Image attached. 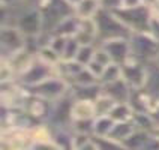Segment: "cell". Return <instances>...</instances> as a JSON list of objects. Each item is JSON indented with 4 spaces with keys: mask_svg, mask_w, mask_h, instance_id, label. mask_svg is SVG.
<instances>
[{
    "mask_svg": "<svg viewBox=\"0 0 159 150\" xmlns=\"http://www.w3.org/2000/svg\"><path fill=\"white\" fill-rule=\"evenodd\" d=\"M95 26H96V39L98 45L111 41V39H119V38H126L129 39L132 32L125 26L123 23L116 17L114 12H110L101 8V11L93 18Z\"/></svg>",
    "mask_w": 159,
    "mask_h": 150,
    "instance_id": "obj_1",
    "label": "cell"
},
{
    "mask_svg": "<svg viewBox=\"0 0 159 150\" xmlns=\"http://www.w3.org/2000/svg\"><path fill=\"white\" fill-rule=\"evenodd\" d=\"M131 47V57L146 63H153L159 57V41L150 32L132 33L129 38Z\"/></svg>",
    "mask_w": 159,
    "mask_h": 150,
    "instance_id": "obj_2",
    "label": "cell"
},
{
    "mask_svg": "<svg viewBox=\"0 0 159 150\" xmlns=\"http://www.w3.org/2000/svg\"><path fill=\"white\" fill-rule=\"evenodd\" d=\"M59 72H57V68L56 66H51L48 63H45L44 60H41L38 56L33 57V60L27 65L23 71L18 74L17 81L23 86L24 89H32L44 83L45 80L53 78V77H57Z\"/></svg>",
    "mask_w": 159,
    "mask_h": 150,
    "instance_id": "obj_3",
    "label": "cell"
},
{
    "mask_svg": "<svg viewBox=\"0 0 159 150\" xmlns=\"http://www.w3.org/2000/svg\"><path fill=\"white\" fill-rule=\"evenodd\" d=\"M17 12L15 27L26 38H39L44 33V18L39 8H23L14 6Z\"/></svg>",
    "mask_w": 159,
    "mask_h": 150,
    "instance_id": "obj_4",
    "label": "cell"
},
{
    "mask_svg": "<svg viewBox=\"0 0 159 150\" xmlns=\"http://www.w3.org/2000/svg\"><path fill=\"white\" fill-rule=\"evenodd\" d=\"M114 14L132 33L150 32L153 11L147 6H138L134 9H119Z\"/></svg>",
    "mask_w": 159,
    "mask_h": 150,
    "instance_id": "obj_5",
    "label": "cell"
},
{
    "mask_svg": "<svg viewBox=\"0 0 159 150\" xmlns=\"http://www.w3.org/2000/svg\"><path fill=\"white\" fill-rule=\"evenodd\" d=\"M29 92L32 95L38 98H42L48 102H56L60 98L66 96L71 93V84L62 77H53V78L45 80L44 83L38 84L35 87L29 89Z\"/></svg>",
    "mask_w": 159,
    "mask_h": 150,
    "instance_id": "obj_6",
    "label": "cell"
},
{
    "mask_svg": "<svg viewBox=\"0 0 159 150\" xmlns=\"http://www.w3.org/2000/svg\"><path fill=\"white\" fill-rule=\"evenodd\" d=\"M2 60H9L26 48L27 38L15 26H2Z\"/></svg>",
    "mask_w": 159,
    "mask_h": 150,
    "instance_id": "obj_7",
    "label": "cell"
},
{
    "mask_svg": "<svg viewBox=\"0 0 159 150\" xmlns=\"http://www.w3.org/2000/svg\"><path fill=\"white\" fill-rule=\"evenodd\" d=\"M72 104L74 98L72 95L60 98L51 104V113L47 120V125L50 128H69L72 126Z\"/></svg>",
    "mask_w": 159,
    "mask_h": 150,
    "instance_id": "obj_8",
    "label": "cell"
},
{
    "mask_svg": "<svg viewBox=\"0 0 159 150\" xmlns=\"http://www.w3.org/2000/svg\"><path fill=\"white\" fill-rule=\"evenodd\" d=\"M122 78L131 86L132 90L144 89L147 80V65L131 57L122 65Z\"/></svg>",
    "mask_w": 159,
    "mask_h": 150,
    "instance_id": "obj_9",
    "label": "cell"
},
{
    "mask_svg": "<svg viewBox=\"0 0 159 150\" xmlns=\"http://www.w3.org/2000/svg\"><path fill=\"white\" fill-rule=\"evenodd\" d=\"M107 51L108 57L111 59V63L116 65H123L131 59V47H129V39L126 38H119V39H111L99 44Z\"/></svg>",
    "mask_w": 159,
    "mask_h": 150,
    "instance_id": "obj_10",
    "label": "cell"
},
{
    "mask_svg": "<svg viewBox=\"0 0 159 150\" xmlns=\"http://www.w3.org/2000/svg\"><path fill=\"white\" fill-rule=\"evenodd\" d=\"M102 93L111 98L116 104H128L132 95V89L123 78H119L113 83L102 84Z\"/></svg>",
    "mask_w": 159,
    "mask_h": 150,
    "instance_id": "obj_11",
    "label": "cell"
},
{
    "mask_svg": "<svg viewBox=\"0 0 159 150\" xmlns=\"http://www.w3.org/2000/svg\"><path fill=\"white\" fill-rule=\"evenodd\" d=\"M96 119V111L92 101H75L72 104V122H89Z\"/></svg>",
    "mask_w": 159,
    "mask_h": 150,
    "instance_id": "obj_12",
    "label": "cell"
},
{
    "mask_svg": "<svg viewBox=\"0 0 159 150\" xmlns=\"http://www.w3.org/2000/svg\"><path fill=\"white\" fill-rule=\"evenodd\" d=\"M102 93V86L98 84H90V86H72L71 95L75 101H95L99 95Z\"/></svg>",
    "mask_w": 159,
    "mask_h": 150,
    "instance_id": "obj_13",
    "label": "cell"
},
{
    "mask_svg": "<svg viewBox=\"0 0 159 150\" xmlns=\"http://www.w3.org/2000/svg\"><path fill=\"white\" fill-rule=\"evenodd\" d=\"M80 20L75 14L74 15H69V17L63 18L62 21L56 26V29L53 30V35H59V36H66V38H71V36H75L77 32L80 29Z\"/></svg>",
    "mask_w": 159,
    "mask_h": 150,
    "instance_id": "obj_14",
    "label": "cell"
},
{
    "mask_svg": "<svg viewBox=\"0 0 159 150\" xmlns=\"http://www.w3.org/2000/svg\"><path fill=\"white\" fill-rule=\"evenodd\" d=\"M101 11L99 0H81L75 8V15L80 20H93Z\"/></svg>",
    "mask_w": 159,
    "mask_h": 150,
    "instance_id": "obj_15",
    "label": "cell"
},
{
    "mask_svg": "<svg viewBox=\"0 0 159 150\" xmlns=\"http://www.w3.org/2000/svg\"><path fill=\"white\" fill-rule=\"evenodd\" d=\"M135 131H137V126L134 125L132 120L131 122H117V123H114L108 137L116 140V141L125 143Z\"/></svg>",
    "mask_w": 159,
    "mask_h": 150,
    "instance_id": "obj_16",
    "label": "cell"
},
{
    "mask_svg": "<svg viewBox=\"0 0 159 150\" xmlns=\"http://www.w3.org/2000/svg\"><path fill=\"white\" fill-rule=\"evenodd\" d=\"M144 89L159 99V63L153 62L147 65V80Z\"/></svg>",
    "mask_w": 159,
    "mask_h": 150,
    "instance_id": "obj_17",
    "label": "cell"
},
{
    "mask_svg": "<svg viewBox=\"0 0 159 150\" xmlns=\"http://www.w3.org/2000/svg\"><path fill=\"white\" fill-rule=\"evenodd\" d=\"M114 120L110 116H104V117H96L93 120V128H92V137H108L113 126H114Z\"/></svg>",
    "mask_w": 159,
    "mask_h": 150,
    "instance_id": "obj_18",
    "label": "cell"
},
{
    "mask_svg": "<svg viewBox=\"0 0 159 150\" xmlns=\"http://www.w3.org/2000/svg\"><path fill=\"white\" fill-rule=\"evenodd\" d=\"M134 114L135 113H134V110L131 108L129 104H116L114 108L110 113V117L116 123L117 122H131L134 119Z\"/></svg>",
    "mask_w": 159,
    "mask_h": 150,
    "instance_id": "obj_19",
    "label": "cell"
},
{
    "mask_svg": "<svg viewBox=\"0 0 159 150\" xmlns=\"http://www.w3.org/2000/svg\"><path fill=\"white\" fill-rule=\"evenodd\" d=\"M93 105H95L96 117H104V116H110L111 110H113L116 105V102L111 98H108L107 95L101 93V95L93 101Z\"/></svg>",
    "mask_w": 159,
    "mask_h": 150,
    "instance_id": "obj_20",
    "label": "cell"
},
{
    "mask_svg": "<svg viewBox=\"0 0 159 150\" xmlns=\"http://www.w3.org/2000/svg\"><path fill=\"white\" fill-rule=\"evenodd\" d=\"M98 150H128L123 143L116 141L110 137H92Z\"/></svg>",
    "mask_w": 159,
    "mask_h": 150,
    "instance_id": "obj_21",
    "label": "cell"
},
{
    "mask_svg": "<svg viewBox=\"0 0 159 150\" xmlns=\"http://www.w3.org/2000/svg\"><path fill=\"white\" fill-rule=\"evenodd\" d=\"M95 51H96V45H81L75 56V62L83 65L84 68H87L90 62L95 59Z\"/></svg>",
    "mask_w": 159,
    "mask_h": 150,
    "instance_id": "obj_22",
    "label": "cell"
},
{
    "mask_svg": "<svg viewBox=\"0 0 159 150\" xmlns=\"http://www.w3.org/2000/svg\"><path fill=\"white\" fill-rule=\"evenodd\" d=\"M36 56H38L41 60H44L45 63H48V65H51V66H56V68H57V65H59V63L62 62V57L56 53L50 45H44V47H41Z\"/></svg>",
    "mask_w": 159,
    "mask_h": 150,
    "instance_id": "obj_23",
    "label": "cell"
},
{
    "mask_svg": "<svg viewBox=\"0 0 159 150\" xmlns=\"http://www.w3.org/2000/svg\"><path fill=\"white\" fill-rule=\"evenodd\" d=\"M119 78H122V66L116 65V63H110L105 68V71L102 74L99 83L102 86V84H107V83H113V81H116Z\"/></svg>",
    "mask_w": 159,
    "mask_h": 150,
    "instance_id": "obj_24",
    "label": "cell"
},
{
    "mask_svg": "<svg viewBox=\"0 0 159 150\" xmlns=\"http://www.w3.org/2000/svg\"><path fill=\"white\" fill-rule=\"evenodd\" d=\"M80 44L78 41H77V38L75 36H71V38H68V42H66V47H65V51H63V56H62V60L65 62H71V60H75V56L78 53Z\"/></svg>",
    "mask_w": 159,
    "mask_h": 150,
    "instance_id": "obj_25",
    "label": "cell"
},
{
    "mask_svg": "<svg viewBox=\"0 0 159 150\" xmlns=\"http://www.w3.org/2000/svg\"><path fill=\"white\" fill-rule=\"evenodd\" d=\"M66 42H68V38H66V36L51 35V38H50V41H48V44L47 45H50L54 51L62 57L63 51H65V47H66Z\"/></svg>",
    "mask_w": 159,
    "mask_h": 150,
    "instance_id": "obj_26",
    "label": "cell"
},
{
    "mask_svg": "<svg viewBox=\"0 0 159 150\" xmlns=\"http://www.w3.org/2000/svg\"><path fill=\"white\" fill-rule=\"evenodd\" d=\"M27 150H62L57 144L51 141H32V144L27 147Z\"/></svg>",
    "mask_w": 159,
    "mask_h": 150,
    "instance_id": "obj_27",
    "label": "cell"
},
{
    "mask_svg": "<svg viewBox=\"0 0 159 150\" xmlns=\"http://www.w3.org/2000/svg\"><path fill=\"white\" fill-rule=\"evenodd\" d=\"M122 2L123 0H99L101 8L110 11V12H116V11L122 9Z\"/></svg>",
    "mask_w": 159,
    "mask_h": 150,
    "instance_id": "obj_28",
    "label": "cell"
},
{
    "mask_svg": "<svg viewBox=\"0 0 159 150\" xmlns=\"http://www.w3.org/2000/svg\"><path fill=\"white\" fill-rule=\"evenodd\" d=\"M105 68H107V66H104L102 63L96 62V60H92V62H90V65L87 66V69L92 72V74H93L98 80H101L102 74H104V71H105Z\"/></svg>",
    "mask_w": 159,
    "mask_h": 150,
    "instance_id": "obj_29",
    "label": "cell"
},
{
    "mask_svg": "<svg viewBox=\"0 0 159 150\" xmlns=\"http://www.w3.org/2000/svg\"><path fill=\"white\" fill-rule=\"evenodd\" d=\"M149 116H150V120H152V123H153V126H155V129L159 128V99L156 101V104L150 110Z\"/></svg>",
    "mask_w": 159,
    "mask_h": 150,
    "instance_id": "obj_30",
    "label": "cell"
},
{
    "mask_svg": "<svg viewBox=\"0 0 159 150\" xmlns=\"http://www.w3.org/2000/svg\"><path fill=\"white\" fill-rule=\"evenodd\" d=\"M138 6H144L143 0H123L122 2V9H134Z\"/></svg>",
    "mask_w": 159,
    "mask_h": 150,
    "instance_id": "obj_31",
    "label": "cell"
},
{
    "mask_svg": "<svg viewBox=\"0 0 159 150\" xmlns=\"http://www.w3.org/2000/svg\"><path fill=\"white\" fill-rule=\"evenodd\" d=\"M75 150H98L96 144L93 143V140H89L87 143H84L83 146H78Z\"/></svg>",
    "mask_w": 159,
    "mask_h": 150,
    "instance_id": "obj_32",
    "label": "cell"
},
{
    "mask_svg": "<svg viewBox=\"0 0 159 150\" xmlns=\"http://www.w3.org/2000/svg\"><path fill=\"white\" fill-rule=\"evenodd\" d=\"M143 5L147 6L149 9H152V11H155V9L158 8L159 0H143Z\"/></svg>",
    "mask_w": 159,
    "mask_h": 150,
    "instance_id": "obj_33",
    "label": "cell"
},
{
    "mask_svg": "<svg viewBox=\"0 0 159 150\" xmlns=\"http://www.w3.org/2000/svg\"><path fill=\"white\" fill-rule=\"evenodd\" d=\"M21 0H2V6H17Z\"/></svg>",
    "mask_w": 159,
    "mask_h": 150,
    "instance_id": "obj_34",
    "label": "cell"
},
{
    "mask_svg": "<svg viewBox=\"0 0 159 150\" xmlns=\"http://www.w3.org/2000/svg\"><path fill=\"white\" fill-rule=\"evenodd\" d=\"M66 2H68V3L71 5L72 8H74V11H75V8L78 6V3H80V2H81V0H66Z\"/></svg>",
    "mask_w": 159,
    "mask_h": 150,
    "instance_id": "obj_35",
    "label": "cell"
},
{
    "mask_svg": "<svg viewBox=\"0 0 159 150\" xmlns=\"http://www.w3.org/2000/svg\"><path fill=\"white\" fill-rule=\"evenodd\" d=\"M156 62H158V63H159V57H158V60H156Z\"/></svg>",
    "mask_w": 159,
    "mask_h": 150,
    "instance_id": "obj_36",
    "label": "cell"
}]
</instances>
